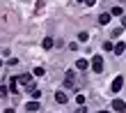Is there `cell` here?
Wrapping results in <instances>:
<instances>
[{"mask_svg": "<svg viewBox=\"0 0 126 113\" xmlns=\"http://www.w3.org/2000/svg\"><path fill=\"white\" fill-rule=\"evenodd\" d=\"M103 67H106L103 58H101V56H94V58H92V69H94L96 74H103Z\"/></svg>", "mask_w": 126, "mask_h": 113, "instance_id": "cell-1", "label": "cell"}, {"mask_svg": "<svg viewBox=\"0 0 126 113\" xmlns=\"http://www.w3.org/2000/svg\"><path fill=\"white\" fill-rule=\"evenodd\" d=\"M90 67H92V60H85V58L76 60V69H80V72H87Z\"/></svg>", "mask_w": 126, "mask_h": 113, "instance_id": "cell-2", "label": "cell"}, {"mask_svg": "<svg viewBox=\"0 0 126 113\" xmlns=\"http://www.w3.org/2000/svg\"><path fill=\"white\" fill-rule=\"evenodd\" d=\"M112 111L126 113V102H124V99H112Z\"/></svg>", "mask_w": 126, "mask_h": 113, "instance_id": "cell-3", "label": "cell"}, {"mask_svg": "<svg viewBox=\"0 0 126 113\" xmlns=\"http://www.w3.org/2000/svg\"><path fill=\"white\" fill-rule=\"evenodd\" d=\"M122 88H124V79H122V76H117V79L112 81V85H110V90H112V92H119Z\"/></svg>", "mask_w": 126, "mask_h": 113, "instance_id": "cell-4", "label": "cell"}, {"mask_svg": "<svg viewBox=\"0 0 126 113\" xmlns=\"http://www.w3.org/2000/svg\"><path fill=\"white\" fill-rule=\"evenodd\" d=\"M64 85H69V88L76 85V74H73V72H66V76H64Z\"/></svg>", "mask_w": 126, "mask_h": 113, "instance_id": "cell-5", "label": "cell"}, {"mask_svg": "<svg viewBox=\"0 0 126 113\" xmlns=\"http://www.w3.org/2000/svg\"><path fill=\"white\" fill-rule=\"evenodd\" d=\"M7 88H9L12 92H18V76H12L9 83H7Z\"/></svg>", "mask_w": 126, "mask_h": 113, "instance_id": "cell-6", "label": "cell"}, {"mask_svg": "<svg viewBox=\"0 0 126 113\" xmlns=\"http://www.w3.org/2000/svg\"><path fill=\"white\" fill-rule=\"evenodd\" d=\"M55 102L57 104H66V92H64V90H57V92H55Z\"/></svg>", "mask_w": 126, "mask_h": 113, "instance_id": "cell-7", "label": "cell"}, {"mask_svg": "<svg viewBox=\"0 0 126 113\" xmlns=\"http://www.w3.org/2000/svg\"><path fill=\"white\" fill-rule=\"evenodd\" d=\"M110 16H112V14H108V12H103L101 16H99V23H101V26H108V23H110Z\"/></svg>", "mask_w": 126, "mask_h": 113, "instance_id": "cell-8", "label": "cell"}, {"mask_svg": "<svg viewBox=\"0 0 126 113\" xmlns=\"http://www.w3.org/2000/svg\"><path fill=\"white\" fill-rule=\"evenodd\" d=\"M25 109H28V113L39 111V102H28V104H25Z\"/></svg>", "mask_w": 126, "mask_h": 113, "instance_id": "cell-9", "label": "cell"}, {"mask_svg": "<svg viewBox=\"0 0 126 113\" xmlns=\"http://www.w3.org/2000/svg\"><path fill=\"white\" fill-rule=\"evenodd\" d=\"M124 51H126V44H124V42H117V44H115V53H117V56H122Z\"/></svg>", "mask_w": 126, "mask_h": 113, "instance_id": "cell-10", "label": "cell"}, {"mask_svg": "<svg viewBox=\"0 0 126 113\" xmlns=\"http://www.w3.org/2000/svg\"><path fill=\"white\" fill-rule=\"evenodd\" d=\"M53 44H55V42H53V39H50V37H46V39H44V42H41V46H44V49H46V51H48V49H53Z\"/></svg>", "mask_w": 126, "mask_h": 113, "instance_id": "cell-11", "label": "cell"}, {"mask_svg": "<svg viewBox=\"0 0 126 113\" xmlns=\"http://www.w3.org/2000/svg\"><path fill=\"white\" fill-rule=\"evenodd\" d=\"M110 14H112V16H124V9H122V7H112V12H110Z\"/></svg>", "mask_w": 126, "mask_h": 113, "instance_id": "cell-12", "label": "cell"}, {"mask_svg": "<svg viewBox=\"0 0 126 113\" xmlns=\"http://www.w3.org/2000/svg\"><path fill=\"white\" fill-rule=\"evenodd\" d=\"M32 74H34V76H44V74H46V69H44V67H34Z\"/></svg>", "mask_w": 126, "mask_h": 113, "instance_id": "cell-13", "label": "cell"}, {"mask_svg": "<svg viewBox=\"0 0 126 113\" xmlns=\"http://www.w3.org/2000/svg\"><path fill=\"white\" fill-rule=\"evenodd\" d=\"M103 49L106 51H115V44L112 42H103Z\"/></svg>", "mask_w": 126, "mask_h": 113, "instance_id": "cell-14", "label": "cell"}, {"mask_svg": "<svg viewBox=\"0 0 126 113\" xmlns=\"http://www.w3.org/2000/svg\"><path fill=\"white\" fill-rule=\"evenodd\" d=\"M30 92H32V99H34V102L41 97V90H37V88H34V90H30Z\"/></svg>", "mask_w": 126, "mask_h": 113, "instance_id": "cell-15", "label": "cell"}, {"mask_svg": "<svg viewBox=\"0 0 126 113\" xmlns=\"http://www.w3.org/2000/svg\"><path fill=\"white\" fill-rule=\"evenodd\" d=\"M87 39H90V35H87V32H78V42H87Z\"/></svg>", "mask_w": 126, "mask_h": 113, "instance_id": "cell-16", "label": "cell"}, {"mask_svg": "<svg viewBox=\"0 0 126 113\" xmlns=\"http://www.w3.org/2000/svg\"><path fill=\"white\" fill-rule=\"evenodd\" d=\"M76 102L83 106V104H85V95H80V92H78V95H76Z\"/></svg>", "mask_w": 126, "mask_h": 113, "instance_id": "cell-17", "label": "cell"}, {"mask_svg": "<svg viewBox=\"0 0 126 113\" xmlns=\"http://www.w3.org/2000/svg\"><path fill=\"white\" fill-rule=\"evenodd\" d=\"M112 37H122V28H115L112 30Z\"/></svg>", "mask_w": 126, "mask_h": 113, "instance_id": "cell-18", "label": "cell"}, {"mask_svg": "<svg viewBox=\"0 0 126 113\" xmlns=\"http://www.w3.org/2000/svg\"><path fill=\"white\" fill-rule=\"evenodd\" d=\"M122 26H124V30H126V14L122 16Z\"/></svg>", "mask_w": 126, "mask_h": 113, "instance_id": "cell-19", "label": "cell"}, {"mask_svg": "<svg viewBox=\"0 0 126 113\" xmlns=\"http://www.w3.org/2000/svg\"><path fill=\"white\" fill-rule=\"evenodd\" d=\"M94 2H96V0H85V5H90V7H92Z\"/></svg>", "mask_w": 126, "mask_h": 113, "instance_id": "cell-20", "label": "cell"}, {"mask_svg": "<svg viewBox=\"0 0 126 113\" xmlns=\"http://www.w3.org/2000/svg\"><path fill=\"white\" fill-rule=\"evenodd\" d=\"M5 113H16V111H14V109H7V111H5Z\"/></svg>", "mask_w": 126, "mask_h": 113, "instance_id": "cell-21", "label": "cell"}, {"mask_svg": "<svg viewBox=\"0 0 126 113\" xmlns=\"http://www.w3.org/2000/svg\"><path fill=\"white\" fill-rule=\"evenodd\" d=\"M101 113H110V111H101Z\"/></svg>", "mask_w": 126, "mask_h": 113, "instance_id": "cell-22", "label": "cell"}, {"mask_svg": "<svg viewBox=\"0 0 126 113\" xmlns=\"http://www.w3.org/2000/svg\"><path fill=\"white\" fill-rule=\"evenodd\" d=\"M78 2H85V0H78Z\"/></svg>", "mask_w": 126, "mask_h": 113, "instance_id": "cell-23", "label": "cell"}]
</instances>
